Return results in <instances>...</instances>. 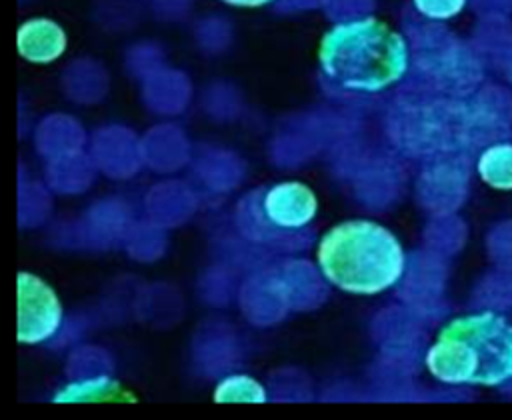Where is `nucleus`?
I'll use <instances>...</instances> for the list:
<instances>
[{
  "label": "nucleus",
  "instance_id": "3",
  "mask_svg": "<svg viewBox=\"0 0 512 420\" xmlns=\"http://www.w3.org/2000/svg\"><path fill=\"white\" fill-rule=\"evenodd\" d=\"M324 276L344 292L378 294L404 272L396 236L370 220H348L328 230L316 252Z\"/></svg>",
  "mask_w": 512,
  "mask_h": 420
},
{
  "label": "nucleus",
  "instance_id": "8",
  "mask_svg": "<svg viewBox=\"0 0 512 420\" xmlns=\"http://www.w3.org/2000/svg\"><path fill=\"white\" fill-rule=\"evenodd\" d=\"M214 402H266V392L250 376H230L216 386Z\"/></svg>",
  "mask_w": 512,
  "mask_h": 420
},
{
  "label": "nucleus",
  "instance_id": "11",
  "mask_svg": "<svg viewBox=\"0 0 512 420\" xmlns=\"http://www.w3.org/2000/svg\"><path fill=\"white\" fill-rule=\"evenodd\" d=\"M230 6H242V8H256V6H264L268 4L270 0H222Z\"/></svg>",
  "mask_w": 512,
  "mask_h": 420
},
{
  "label": "nucleus",
  "instance_id": "2",
  "mask_svg": "<svg viewBox=\"0 0 512 420\" xmlns=\"http://www.w3.org/2000/svg\"><path fill=\"white\" fill-rule=\"evenodd\" d=\"M318 56L334 84L360 92L382 90L408 68L404 38L372 16L334 26L324 34Z\"/></svg>",
  "mask_w": 512,
  "mask_h": 420
},
{
  "label": "nucleus",
  "instance_id": "4",
  "mask_svg": "<svg viewBox=\"0 0 512 420\" xmlns=\"http://www.w3.org/2000/svg\"><path fill=\"white\" fill-rule=\"evenodd\" d=\"M62 306L54 290L30 272L18 274V342L36 344L60 326Z\"/></svg>",
  "mask_w": 512,
  "mask_h": 420
},
{
  "label": "nucleus",
  "instance_id": "7",
  "mask_svg": "<svg viewBox=\"0 0 512 420\" xmlns=\"http://www.w3.org/2000/svg\"><path fill=\"white\" fill-rule=\"evenodd\" d=\"M480 178L496 190H512V144H494L478 160Z\"/></svg>",
  "mask_w": 512,
  "mask_h": 420
},
{
  "label": "nucleus",
  "instance_id": "6",
  "mask_svg": "<svg viewBox=\"0 0 512 420\" xmlns=\"http://www.w3.org/2000/svg\"><path fill=\"white\" fill-rule=\"evenodd\" d=\"M66 48L64 30L48 18L26 20L18 30V52L22 58L46 64L56 60Z\"/></svg>",
  "mask_w": 512,
  "mask_h": 420
},
{
  "label": "nucleus",
  "instance_id": "9",
  "mask_svg": "<svg viewBox=\"0 0 512 420\" xmlns=\"http://www.w3.org/2000/svg\"><path fill=\"white\" fill-rule=\"evenodd\" d=\"M104 380H94V382H82L72 384L66 392H62L56 402H74V400H82V402H90V400H110V398H126V394L118 388V384H102Z\"/></svg>",
  "mask_w": 512,
  "mask_h": 420
},
{
  "label": "nucleus",
  "instance_id": "10",
  "mask_svg": "<svg viewBox=\"0 0 512 420\" xmlns=\"http://www.w3.org/2000/svg\"><path fill=\"white\" fill-rule=\"evenodd\" d=\"M414 4L424 16L434 20H446L456 16L464 8L466 0H414Z\"/></svg>",
  "mask_w": 512,
  "mask_h": 420
},
{
  "label": "nucleus",
  "instance_id": "1",
  "mask_svg": "<svg viewBox=\"0 0 512 420\" xmlns=\"http://www.w3.org/2000/svg\"><path fill=\"white\" fill-rule=\"evenodd\" d=\"M426 366L446 384L500 386L512 380V322L490 310L450 320L430 346Z\"/></svg>",
  "mask_w": 512,
  "mask_h": 420
},
{
  "label": "nucleus",
  "instance_id": "5",
  "mask_svg": "<svg viewBox=\"0 0 512 420\" xmlns=\"http://www.w3.org/2000/svg\"><path fill=\"white\" fill-rule=\"evenodd\" d=\"M314 192L300 182H284L268 190L264 196V210L278 228H300L316 214Z\"/></svg>",
  "mask_w": 512,
  "mask_h": 420
}]
</instances>
